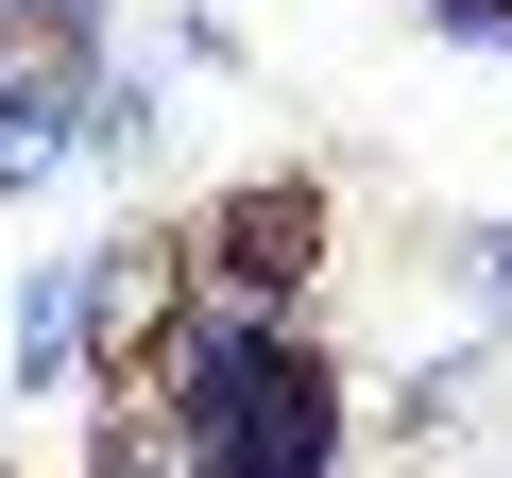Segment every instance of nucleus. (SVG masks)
Masks as SVG:
<instances>
[{
	"label": "nucleus",
	"instance_id": "1",
	"mask_svg": "<svg viewBox=\"0 0 512 478\" xmlns=\"http://www.w3.org/2000/svg\"><path fill=\"white\" fill-rule=\"evenodd\" d=\"M171 257H188V291H239V308L308 325V274H325V188H308V171H256V188H222V205H188V222H171Z\"/></svg>",
	"mask_w": 512,
	"mask_h": 478
},
{
	"label": "nucleus",
	"instance_id": "2",
	"mask_svg": "<svg viewBox=\"0 0 512 478\" xmlns=\"http://www.w3.org/2000/svg\"><path fill=\"white\" fill-rule=\"evenodd\" d=\"M86 325H103V257H52V274L18 291V325H0V342H18L35 393H69V376H86Z\"/></svg>",
	"mask_w": 512,
	"mask_h": 478
},
{
	"label": "nucleus",
	"instance_id": "3",
	"mask_svg": "<svg viewBox=\"0 0 512 478\" xmlns=\"http://www.w3.org/2000/svg\"><path fill=\"white\" fill-rule=\"evenodd\" d=\"M18 35H52V52H103V0H0Z\"/></svg>",
	"mask_w": 512,
	"mask_h": 478
},
{
	"label": "nucleus",
	"instance_id": "4",
	"mask_svg": "<svg viewBox=\"0 0 512 478\" xmlns=\"http://www.w3.org/2000/svg\"><path fill=\"white\" fill-rule=\"evenodd\" d=\"M478 291H495V308H512V222H495V239H478Z\"/></svg>",
	"mask_w": 512,
	"mask_h": 478
},
{
	"label": "nucleus",
	"instance_id": "5",
	"mask_svg": "<svg viewBox=\"0 0 512 478\" xmlns=\"http://www.w3.org/2000/svg\"><path fill=\"white\" fill-rule=\"evenodd\" d=\"M0 52H18V18H0Z\"/></svg>",
	"mask_w": 512,
	"mask_h": 478
}]
</instances>
